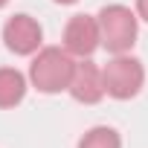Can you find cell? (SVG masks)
<instances>
[{"instance_id":"8992f818","label":"cell","mask_w":148,"mask_h":148,"mask_svg":"<svg viewBox=\"0 0 148 148\" xmlns=\"http://www.w3.org/2000/svg\"><path fill=\"white\" fill-rule=\"evenodd\" d=\"M67 93L79 105H99L108 96L102 67L96 61H90V58H76V70H73V79H70Z\"/></svg>"},{"instance_id":"7a4b0ae2","label":"cell","mask_w":148,"mask_h":148,"mask_svg":"<svg viewBox=\"0 0 148 148\" xmlns=\"http://www.w3.org/2000/svg\"><path fill=\"white\" fill-rule=\"evenodd\" d=\"M99 32H102V47L110 55L131 52L139 35V15L131 6L122 3H108L99 9Z\"/></svg>"},{"instance_id":"30bf717a","label":"cell","mask_w":148,"mask_h":148,"mask_svg":"<svg viewBox=\"0 0 148 148\" xmlns=\"http://www.w3.org/2000/svg\"><path fill=\"white\" fill-rule=\"evenodd\" d=\"M52 3H58V6H73V3H79V0H52Z\"/></svg>"},{"instance_id":"277c9868","label":"cell","mask_w":148,"mask_h":148,"mask_svg":"<svg viewBox=\"0 0 148 148\" xmlns=\"http://www.w3.org/2000/svg\"><path fill=\"white\" fill-rule=\"evenodd\" d=\"M3 47H6L12 55L32 58V55L44 47V26H41L32 15L18 12V15H12V18L3 23Z\"/></svg>"},{"instance_id":"8fae6325","label":"cell","mask_w":148,"mask_h":148,"mask_svg":"<svg viewBox=\"0 0 148 148\" xmlns=\"http://www.w3.org/2000/svg\"><path fill=\"white\" fill-rule=\"evenodd\" d=\"M6 3H9V0H0V9H3V6H6Z\"/></svg>"},{"instance_id":"9c48e42d","label":"cell","mask_w":148,"mask_h":148,"mask_svg":"<svg viewBox=\"0 0 148 148\" xmlns=\"http://www.w3.org/2000/svg\"><path fill=\"white\" fill-rule=\"evenodd\" d=\"M134 12L139 15V21H145V23H148V0H136V6H134Z\"/></svg>"},{"instance_id":"52a82bcc","label":"cell","mask_w":148,"mask_h":148,"mask_svg":"<svg viewBox=\"0 0 148 148\" xmlns=\"http://www.w3.org/2000/svg\"><path fill=\"white\" fill-rule=\"evenodd\" d=\"M29 76L15 67H0V110H12L26 99L29 90Z\"/></svg>"},{"instance_id":"3957f363","label":"cell","mask_w":148,"mask_h":148,"mask_svg":"<svg viewBox=\"0 0 148 148\" xmlns=\"http://www.w3.org/2000/svg\"><path fill=\"white\" fill-rule=\"evenodd\" d=\"M102 76H105V90L110 99L116 102H128L136 99L145 87V67L139 58H134L131 52L113 55L108 64H102Z\"/></svg>"},{"instance_id":"ba28073f","label":"cell","mask_w":148,"mask_h":148,"mask_svg":"<svg viewBox=\"0 0 148 148\" xmlns=\"http://www.w3.org/2000/svg\"><path fill=\"white\" fill-rule=\"evenodd\" d=\"M76 148H122V136L110 125H93L82 134Z\"/></svg>"},{"instance_id":"6da1fadb","label":"cell","mask_w":148,"mask_h":148,"mask_svg":"<svg viewBox=\"0 0 148 148\" xmlns=\"http://www.w3.org/2000/svg\"><path fill=\"white\" fill-rule=\"evenodd\" d=\"M73 70H76V58H73L64 47H41L32 61H29V84L44 93V96H55L61 90L70 87Z\"/></svg>"},{"instance_id":"5b68a950","label":"cell","mask_w":148,"mask_h":148,"mask_svg":"<svg viewBox=\"0 0 148 148\" xmlns=\"http://www.w3.org/2000/svg\"><path fill=\"white\" fill-rule=\"evenodd\" d=\"M61 47L73 55V58H90L99 47H102V32H99V18L96 15H73L64 26L61 35Z\"/></svg>"}]
</instances>
